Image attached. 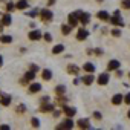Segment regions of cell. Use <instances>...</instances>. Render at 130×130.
Segmentation results:
<instances>
[{"instance_id":"603a6c76","label":"cell","mask_w":130,"mask_h":130,"mask_svg":"<svg viewBox=\"0 0 130 130\" xmlns=\"http://www.w3.org/2000/svg\"><path fill=\"white\" fill-rule=\"evenodd\" d=\"M63 51H64V46H63V44H57V46H54L52 54H61Z\"/></svg>"},{"instance_id":"b9f144b4","label":"cell","mask_w":130,"mask_h":130,"mask_svg":"<svg viewBox=\"0 0 130 130\" xmlns=\"http://www.w3.org/2000/svg\"><path fill=\"white\" fill-rule=\"evenodd\" d=\"M96 2H100V3H101V2H103V0H96Z\"/></svg>"},{"instance_id":"d4e9b609","label":"cell","mask_w":130,"mask_h":130,"mask_svg":"<svg viewBox=\"0 0 130 130\" xmlns=\"http://www.w3.org/2000/svg\"><path fill=\"white\" fill-rule=\"evenodd\" d=\"M0 41H2V43H11L12 37L11 35H2V37H0Z\"/></svg>"},{"instance_id":"f1b7e54d","label":"cell","mask_w":130,"mask_h":130,"mask_svg":"<svg viewBox=\"0 0 130 130\" xmlns=\"http://www.w3.org/2000/svg\"><path fill=\"white\" fill-rule=\"evenodd\" d=\"M64 90H66V87L64 86H57V89H55V92L60 95V93H64Z\"/></svg>"},{"instance_id":"ab89813d","label":"cell","mask_w":130,"mask_h":130,"mask_svg":"<svg viewBox=\"0 0 130 130\" xmlns=\"http://www.w3.org/2000/svg\"><path fill=\"white\" fill-rule=\"evenodd\" d=\"M0 128L2 130H9V125H0Z\"/></svg>"},{"instance_id":"ba28073f","label":"cell","mask_w":130,"mask_h":130,"mask_svg":"<svg viewBox=\"0 0 130 130\" xmlns=\"http://www.w3.org/2000/svg\"><path fill=\"white\" fill-rule=\"evenodd\" d=\"M52 110H54V106L49 104V103H43L41 107H40V112H44V113L46 112H52Z\"/></svg>"},{"instance_id":"9a60e30c","label":"cell","mask_w":130,"mask_h":130,"mask_svg":"<svg viewBox=\"0 0 130 130\" xmlns=\"http://www.w3.org/2000/svg\"><path fill=\"white\" fill-rule=\"evenodd\" d=\"M11 100H12V98H11L9 95H3L2 98H0V103H2V106H9V104H11Z\"/></svg>"},{"instance_id":"d590c367","label":"cell","mask_w":130,"mask_h":130,"mask_svg":"<svg viewBox=\"0 0 130 130\" xmlns=\"http://www.w3.org/2000/svg\"><path fill=\"white\" fill-rule=\"evenodd\" d=\"M44 40L46 41H52V35L51 34H44Z\"/></svg>"},{"instance_id":"f546056e","label":"cell","mask_w":130,"mask_h":130,"mask_svg":"<svg viewBox=\"0 0 130 130\" xmlns=\"http://www.w3.org/2000/svg\"><path fill=\"white\" fill-rule=\"evenodd\" d=\"M17 112H19V113H25V112H26V106H25V104H20V106L17 107Z\"/></svg>"},{"instance_id":"e0dca14e","label":"cell","mask_w":130,"mask_h":130,"mask_svg":"<svg viewBox=\"0 0 130 130\" xmlns=\"http://www.w3.org/2000/svg\"><path fill=\"white\" fill-rule=\"evenodd\" d=\"M89 20H90V15H89L87 12H83V14H81V17H80V22H81L83 25H87V23H89Z\"/></svg>"},{"instance_id":"ac0fdd59","label":"cell","mask_w":130,"mask_h":130,"mask_svg":"<svg viewBox=\"0 0 130 130\" xmlns=\"http://www.w3.org/2000/svg\"><path fill=\"white\" fill-rule=\"evenodd\" d=\"M112 103H113L115 106H118V104H121V103H122V95H119V93H116V95H113V98H112Z\"/></svg>"},{"instance_id":"74e56055","label":"cell","mask_w":130,"mask_h":130,"mask_svg":"<svg viewBox=\"0 0 130 130\" xmlns=\"http://www.w3.org/2000/svg\"><path fill=\"white\" fill-rule=\"evenodd\" d=\"M93 118H96V119H101V113H100V112H95V113H93Z\"/></svg>"},{"instance_id":"8d00e7d4","label":"cell","mask_w":130,"mask_h":130,"mask_svg":"<svg viewBox=\"0 0 130 130\" xmlns=\"http://www.w3.org/2000/svg\"><path fill=\"white\" fill-rule=\"evenodd\" d=\"M122 98H124V96H122ZM124 101H125L127 104H130V92H128V93L125 95V98H124Z\"/></svg>"},{"instance_id":"ffe728a7","label":"cell","mask_w":130,"mask_h":130,"mask_svg":"<svg viewBox=\"0 0 130 130\" xmlns=\"http://www.w3.org/2000/svg\"><path fill=\"white\" fill-rule=\"evenodd\" d=\"M68 72L72 74V75H77L78 74V68L75 66V64H69V66H68Z\"/></svg>"},{"instance_id":"1f68e13d","label":"cell","mask_w":130,"mask_h":130,"mask_svg":"<svg viewBox=\"0 0 130 130\" xmlns=\"http://www.w3.org/2000/svg\"><path fill=\"white\" fill-rule=\"evenodd\" d=\"M14 8H15V5H14V3H12V2H9V3H8V5H6V9H8V11H12V9H14Z\"/></svg>"},{"instance_id":"277c9868","label":"cell","mask_w":130,"mask_h":130,"mask_svg":"<svg viewBox=\"0 0 130 130\" xmlns=\"http://www.w3.org/2000/svg\"><path fill=\"white\" fill-rule=\"evenodd\" d=\"M107 83H109V74H101L98 77V84L100 86H106Z\"/></svg>"},{"instance_id":"7a4b0ae2","label":"cell","mask_w":130,"mask_h":130,"mask_svg":"<svg viewBox=\"0 0 130 130\" xmlns=\"http://www.w3.org/2000/svg\"><path fill=\"white\" fill-rule=\"evenodd\" d=\"M72 127H74V121H72L71 118L64 119L61 124H58V128H72Z\"/></svg>"},{"instance_id":"e575fe53","label":"cell","mask_w":130,"mask_h":130,"mask_svg":"<svg viewBox=\"0 0 130 130\" xmlns=\"http://www.w3.org/2000/svg\"><path fill=\"white\" fill-rule=\"evenodd\" d=\"M31 71L32 72H38V66L37 64H31Z\"/></svg>"},{"instance_id":"cb8c5ba5","label":"cell","mask_w":130,"mask_h":130,"mask_svg":"<svg viewBox=\"0 0 130 130\" xmlns=\"http://www.w3.org/2000/svg\"><path fill=\"white\" fill-rule=\"evenodd\" d=\"M51 78H52V72H51L49 69H44V71H43V80L49 81Z\"/></svg>"},{"instance_id":"6da1fadb","label":"cell","mask_w":130,"mask_h":130,"mask_svg":"<svg viewBox=\"0 0 130 130\" xmlns=\"http://www.w3.org/2000/svg\"><path fill=\"white\" fill-rule=\"evenodd\" d=\"M109 22L112 23V25H115V26H124V23H122V19L119 17V11H115V15L113 17H109Z\"/></svg>"},{"instance_id":"60d3db41","label":"cell","mask_w":130,"mask_h":130,"mask_svg":"<svg viewBox=\"0 0 130 130\" xmlns=\"http://www.w3.org/2000/svg\"><path fill=\"white\" fill-rule=\"evenodd\" d=\"M2 64H3V57L0 55V68H2Z\"/></svg>"},{"instance_id":"8fae6325","label":"cell","mask_w":130,"mask_h":130,"mask_svg":"<svg viewBox=\"0 0 130 130\" xmlns=\"http://www.w3.org/2000/svg\"><path fill=\"white\" fill-rule=\"evenodd\" d=\"M38 38H41V32L38 31V29H35V31H32L31 34H29V40H38Z\"/></svg>"},{"instance_id":"44dd1931","label":"cell","mask_w":130,"mask_h":130,"mask_svg":"<svg viewBox=\"0 0 130 130\" xmlns=\"http://www.w3.org/2000/svg\"><path fill=\"white\" fill-rule=\"evenodd\" d=\"M15 6H17V9H26L28 8V0H20Z\"/></svg>"},{"instance_id":"4fadbf2b","label":"cell","mask_w":130,"mask_h":130,"mask_svg":"<svg viewBox=\"0 0 130 130\" xmlns=\"http://www.w3.org/2000/svg\"><path fill=\"white\" fill-rule=\"evenodd\" d=\"M119 68V61H116V60H112L109 64H107V69L109 71H115V69H118Z\"/></svg>"},{"instance_id":"4316f807","label":"cell","mask_w":130,"mask_h":130,"mask_svg":"<svg viewBox=\"0 0 130 130\" xmlns=\"http://www.w3.org/2000/svg\"><path fill=\"white\" fill-rule=\"evenodd\" d=\"M121 6L124 9H130V0H121Z\"/></svg>"},{"instance_id":"52a82bcc","label":"cell","mask_w":130,"mask_h":130,"mask_svg":"<svg viewBox=\"0 0 130 130\" xmlns=\"http://www.w3.org/2000/svg\"><path fill=\"white\" fill-rule=\"evenodd\" d=\"M11 23H12V17H11V14H5L3 19H2V25H3V26H9Z\"/></svg>"},{"instance_id":"3957f363","label":"cell","mask_w":130,"mask_h":130,"mask_svg":"<svg viewBox=\"0 0 130 130\" xmlns=\"http://www.w3.org/2000/svg\"><path fill=\"white\" fill-rule=\"evenodd\" d=\"M40 14H41L43 22H51V20H52V17H54V15H52V12H51L49 9H43Z\"/></svg>"},{"instance_id":"2e32d148","label":"cell","mask_w":130,"mask_h":130,"mask_svg":"<svg viewBox=\"0 0 130 130\" xmlns=\"http://www.w3.org/2000/svg\"><path fill=\"white\" fill-rule=\"evenodd\" d=\"M68 20H69V26H71V28H75V26L78 25V19H77L75 15H72V14L69 15V19H68Z\"/></svg>"},{"instance_id":"7bdbcfd3","label":"cell","mask_w":130,"mask_h":130,"mask_svg":"<svg viewBox=\"0 0 130 130\" xmlns=\"http://www.w3.org/2000/svg\"><path fill=\"white\" fill-rule=\"evenodd\" d=\"M128 118H130V110H128Z\"/></svg>"},{"instance_id":"836d02e7","label":"cell","mask_w":130,"mask_h":130,"mask_svg":"<svg viewBox=\"0 0 130 130\" xmlns=\"http://www.w3.org/2000/svg\"><path fill=\"white\" fill-rule=\"evenodd\" d=\"M81 14H83V11H80V9H78V11H75V12H74L72 15H75L77 19H80V17H81Z\"/></svg>"},{"instance_id":"484cf974","label":"cell","mask_w":130,"mask_h":130,"mask_svg":"<svg viewBox=\"0 0 130 130\" xmlns=\"http://www.w3.org/2000/svg\"><path fill=\"white\" fill-rule=\"evenodd\" d=\"M71 31H72V28H71L69 25H63V28H61V32H63L64 35H68Z\"/></svg>"},{"instance_id":"5bb4252c","label":"cell","mask_w":130,"mask_h":130,"mask_svg":"<svg viewBox=\"0 0 130 130\" xmlns=\"http://www.w3.org/2000/svg\"><path fill=\"white\" fill-rule=\"evenodd\" d=\"M87 35H89V32H87L86 29H80L78 34H77V38H78V40H86Z\"/></svg>"},{"instance_id":"d6986e66","label":"cell","mask_w":130,"mask_h":130,"mask_svg":"<svg viewBox=\"0 0 130 130\" xmlns=\"http://www.w3.org/2000/svg\"><path fill=\"white\" fill-rule=\"evenodd\" d=\"M78 127H81V128H90L89 119H80L78 121Z\"/></svg>"},{"instance_id":"9c48e42d","label":"cell","mask_w":130,"mask_h":130,"mask_svg":"<svg viewBox=\"0 0 130 130\" xmlns=\"http://www.w3.org/2000/svg\"><path fill=\"white\" fill-rule=\"evenodd\" d=\"M83 69L87 72V74H93L95 72V66L92 63H84V66H83Z\"/></svg>"},{"instance_id":"7402d4cb","label":"cell","mask_w":130,"mask_h":130,"mask_svg":"<svg viewBox=\"0 0 130 130\" xmlns=\"http://www.w3.org/2000/svg\"><path fill=\"white\" fill-rule=\"evenodd\" d=\"M64 113H66L68 116H74V115L77 113V110H75L74 107H64Z\"/></svg>"},{"instance_id":"5b68a950","label":"cell","mask_w":130,"mask_h":130,"mask_svg":"<svg viewBox=\"0 0 130 130\" xmlns=\"http://www.w3.org/2000/svg\"><path fill=\"white\" fill-rule=\"evenodd\" d=\"M40 90H41V84L40 83H31V86H29V92L31 93H37Z\"/></svg>"},{"instance_id":"4dcf8cb0","label":"cell","mask_w":130,"mask_h":130,"mask_svg":"<svg viewBox=\"0 0 130 130\" xmlns=\"http://www.w3.org/2000/svg\"><path fill=\"white\" fill-rule=\"evenodd\" d=\"M31 122H32V127H40V121H38L37 118H32Z\"/></svg>"},{"instance_id":"30bf717a","label":"cell","mask_w":130,"mask_h":130,"mask_svg":"<svg viewBox=\"0 0 130 130\" xmlns=\"http://www.w3.org/2000/svg\"><path fill=\"white\" fill-rule=\"evenodd\" d=\"M96 17H98L100 20H103V22H109V12H106V11L96 12Z\"/></svg>"},{"instance_id":"8992f818","label":"cell","mask_w":130,"mask_h":130,"mask_svg":"<svg viewBox=\"0 0 130 130\" xmlns=\"http://www.w3.org/2000/svg\"><path fill=\"white\" fill-rule=\"evenodd\" d=\"M35 78V72H32V71H29V72H26V75L23 77V80H22V83H28V81H32Z\"/></svg>"},{"instance_id":"f35d334b","label":"cell","mask_w":130,"mask_h":130,"mask_svg":"<svg viewBox=\"0 0 130 130\" xmlns=\"http://www.w3.org/2000/svg\"><path fill=\"white\" fill-rule=\"evenodd\" d=\"M41 103H49V96H41Z\"/></svg>"},{"instance_id":"7c38bea8","label":"cell","mask_w":130,"mask_h":130,"mask_svg":"<svg viewBox=\"0 0 130 130\" xmlns=\"http://www.w3.org/2000/svg\"><path fill=\"white\" fill-rule=\"evenodd\" d=\"M93 80H95V77H93L92 74H87L86 77H83V83H84L86 86H89V84H92V83H93Z\"/></svg>"},{"instance_id":"d6a6232c","label":"cell","mask_w":130,"mask_h":130,"mask_svg":"<svg viewBox=\"0 0 130 130\" xmlns=\"http://www.w3.org/2000/svg\"><path fill=\"white\" fill-rule=\"evenodd\" d=\"M112 35H113V37H119V35H121V31H119V29H113V31H112Z\"/></svg>"},{"instance_id":"83f0119b","label":"cell","mask_w":130,"mask_h":130,"mask_svg":"<svg viewBox=\"0 0 130 130\" xmlns=\"http://www.w3.org/2000/svg\"><path fill=\"white\" fill-rule=\"evenodd\" d=\"M38 14H40V11H38V9H37V8H35V9H32V11H29V12H28V15H29V17H37V15H38Z\"/></svg>"}]
</instances>
